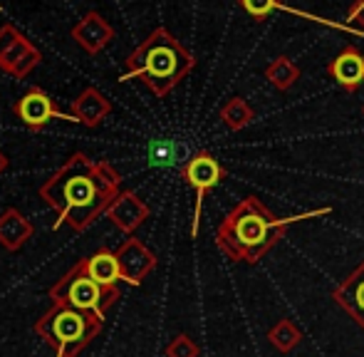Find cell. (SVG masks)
<instances>
[{"mask_svg":"<svg viewBox=\"0 0 364 357\" xmlns=\"http://www.w3.org/2000/svg\"><path fill=\"white\" fill-rule=\"evenodd\" d=\"M114 258H117V266H119V278L124 280V283L134 285V288H139L146 275L156 268V256H154V251L141 238H134V236H129L117 248Z\"/></svg>","mask_w":364,"mask_h":357,"instance_id":"8","label":"cell"},{"mask_svg":"<svg viewBox=\"0 0 364 357\" xmlns=\"http://www.w3.org/2000/svg\"><path fill=\"white\" fill-rule=\"evenodd\" d=\"M265 80H268L275 90L285 92V90H290L297 80H300V68H297L290 58L280 55V58H275L273 63L265 68Z\"/></svg>","mask_w":364,"mask_h":357,"instance_id":"18","label":"cell"},{"mask_svg":"<svg viewBox=\"0 0 364 357\" xmlns=\"http://www.w3.org/2000/svg\"><path fill=\"white\" fill-rule=\"evenodd\" d=\"M268 343L273 345L278 353H290V350H295L297 345L302 343V330L297 328L292 320L280 318L278 323L268 330Z\"/></svg>","mask_w":364,"mask_h":357,"instance_id":"19","label":"cell"},{"mask_svg":"<svg viewBox=\"0 0 364 357\" xmlns=\"http://www.w3.org/2000/svg\"><path fill=\"white\" fill-rule=\"evenodd\" d=\"M80 266L95 283L105 285V288H117V283L122 280L114 251H109V248H100L90 258H80Z\"/></svg>","mask_w":364,"mask_h":357,"instance_id":"16","label":"cell"},{"mask_svg":"<svg viewBox=\"0 0 364 357\" xmlns=\"http://www.w3.org/2000/svg\"><path fill=\"white\" fill-rule=\"evenodd\" d=\"M8 166H10V159H8V154H3V151H0V176H3L5 171H8Z\"/></svg>","mask_w":364,"mask_h":357,"instance_id":"24","label":"cell"},{"mask_svg":"<svg viewBox=\"0 0 364 357\" xmlns=\"http://www.w3.org/2000/svg\"><path fill=\"white\" fill-rule=\"evenodd\" d=\"M48 295H50V300H53V305H68V308L82 310V313H92L102 320H105L107 310L122 298L119 288H105V285L95 283V280L82 270L80 261L50 285Z\"/></svg>","mask_w":364,"mask_h":357,"instance_id":"5","label":"cell"},{"mask_svg":"<svg viewBox=\"0 0 364 357\" xmlns=\"http://www.w3.org/2000/svg\"><path fill=\"white\" fill-rule=\"evenodd\" d=\"M70 35H73L77 48H82L87 55H100L102 50L114 40V28H112L109 20H107L102 13L90 10V13H85L73 25Z\"/></svg>","mask_w":364,"mask_h":357,"instance_id":"10","label":"cell"},{"mask_svg":"<svg viewBox=\"0 0 364 357\" xmlns=\"http://www.w3.org/2000/svg\"><path fill=\"white\" fill-rule=\"evenodd\" d=\"M193 68H196L193 53H188L181 40L173 38L166 28H156L127 55L119 82L141 80L156 97H166L186 80Z\"/></svg>","mask_w":364,"mask_h":357,"instance_id":"3","label":"cell"},{"mask_svg":"<svg viewBox=\"0 0 364 357\" xmlns=\"http://www.w3.org/2000/svg\"><path fill=\"white\" fill-rule=\"evenodd\" d=\"M40 63H43V53L23 35V38L0 58V70L13 75L15 80H23V78H28Z\"/></svg>","mask_w":364,"mask_h":357,"instance_id":"14","label":"cell"},{"mask_svg":"<svg viewBox=\"0 0 364 357\" xmlns=\"http://www.w3.org/2000/svg\"><path fill=\"white\" fill-rule=\"evenodd\" d=\"M119 191L122 176L109 161H95L85 151H75L45 178L38 196L58 213L55 231L68 223L73 231L82 233L105 216Z\"/></svg>","mask_w":364,"mask_h":357,"instance_id":"1","label":"cell"},{"mask_svg":"<svg viewBox=\"0 0 364 357\" xmlns=\"http://www.w3.org/2000/svg\"><path fill=\"white\" fill-rule=\"evenodd\" d=\"M362 114H364V107H362Z\"/></svg>","mask_w":364,"mask_h":357,"instance_id":"25","label":"cell"},{"mask_svg":"<svg viewBox=\"0 0 364 357\" xmlns=\"http://www.w3.org/2000/svg\"><path fill=\"white\" fill-rule=\"evenodd\" d=\"M332 300L364 330V261L340 280V285L332 290Z\"/></svg>","mask_w":364,"mask_h":357,"instance_id":"12","label":"cell"},{"mask_svg":"<svg viewBox=\"0 0 364 357\" xmlns=\"http://www.w3.org/2000/svg\"><path fill=\"white\" fill-rule=\"evenodd\" d=\"M105 216L109 218V221L114 223L122 233L132 236V233H134L136 228H139L141 223L151 216V208L146 206V201L136 191H132V188H122V191L114 196V201L109 203V208H107Z\"/></svg>","mask_w":364,"mask_h":357,"instance_id":"9","label":"cell"},{"mask_svg":"<svg viewBox=\"0 0 364 357\" xmlns=\"http://www.w3.org/2000/svg\"><path fill=\"white\" fill-rule=\"evenodd\" d=\"M238 3L253 20H265L270 13H275V10H290L288 5H283L280 0H238Z\"/></svg>","mask_w":364,"mask_h":357,"instance_id":"20","label":"cell"},{"mask_svg":"<svg viewBox=\"0 0 364 357\" xmlns=\"http://www.w3.org/2000/svg\"><path fill=\"white\" fill-rule=\"evenodd\" d=\"M332 208H317L300 216H275L258 196H245L225 213L216 228V246L228 261L255 266L260 258L285 238L288 226L305 218H317L330 213Z\"/></svg>","mask_w":364,"mask_h":357,"instance_id":"2","label":"cell"},{"mask_svg":"<svg viewBox=\"0 0 364 357\" xmlns=\"http://www.w3.org/2000/svg\"><path fill=\"white\" fill-rule=\"evenodd\" d=\"M164 355H166V357H198V355H201V348H198V345L193 343L186 333H178L176 338L166 345Z\"/></svg>","mask_w":364,"mask_h":357,"instance_id":"21","label":"cell"},{"mask_svg":"<svg viewBox=\"0 0 364 357\" xmlns=\"http://www.w3.org/2000/svg\"><path fill=\"white\" fill-rule=\"evenodd\" d=\"M218 117L230 132H240L255 119V112H253V107L243 100V97H230V100L220 107Z\"/></svg>","mask_w":364,"mask_h":357,"instance_id":"17","label":"cell"},{"mask_svg":"<svg viewBox=\"0 0 364 357\" xmlns=\"http://www.w3.org/2000/svg\"><path fill=\"white\" fill-rule=\"evenodd\" d=\"M347 20L355 25H360V33L364 35V0H355V5L347 13Z\"/></svg>","mask_w":364,"mask_h":357,"instance_id":"23","label":"cell"},{"mask_svg":"<svg viewBox=\"0 0 364 357\" xmlns=\"http://www.w3.org/2000/svg\"><path fill=\"white\" fill-rule=\"evenodd\" d=\"M33 233H35V228H33V223H30V218H25L18 208L10 206L0 213V246H3L5 251H10V253L20 251V248L33 238Z\"/></svg>","mask_w":364,"mask_h":357,"instance_id":"15","label":"cell"},{"mask_svg":"<svg viewBox=\"0 0 364 357\" xmlns=\"http://www.w3.org/2000/svg\"><path fill=\"white\" fill-rule=\"evenodd\" d=\"M181 178L196 191V206H193V223H191V236H198V223H201V206L208 191L218 186L225 178L223 164L211 154V151H196L186 164L181 166Z\"/></svg>","mask_w":364,"mask_h":357,"instance_id":"6","label":"cell"},{"mask_svg":"<svg viewBox=\"0 0 364 357\" xmlns=\"http://www.w3.org/2000/svg\"><path fill=\"white\" fill-rule=\"evenodd\" d=\"M20 38H23V33H20L13 23H3V28H0V58H3V55L8 53V50L13 48Z\"/></svg>","mask_w":364,"mask_h":357,"instance_id":"22","label":"cell"},{"mask_svg":"<svg viewBox=\"0 0 364 357\" xmlns=\"http://www.w3.org/2000/svg\"><path fill=\"white\" fill-rule=\"evenodd\" d=\"M109 114H112V102L97 87H85L73 100V105H70V117L75 119V124L90 127V129L100 127Z\"/></svg>","mask_w":364,"mask_h":357,"instance_id":"11","label":"cell"},{"mask_svg":"<svg viewBox=\"0 0 364 357\" xmlns=\"http://www.w3.org/2000/svg\"><path fill=\"white\" fill-rule=\"evenodd\" d=\"M327 73H330V78L335 80V82L340 85L345 92H350V95L352 92H357L364 82V55H362V50L355 48V45H347V48L340 50V55L330 63Z\"/></svg>","mask_w":364,"mask_h":357,"instance_id":"13","label":"cell"},{"mask_svg":"<svg viewBox=\"0 0 364 357\" xmlns=\"http://www.w3.org/2000/svg\"><path fill=\"white\" fill-rule=\"evenodd\" d=\"M13 114L18 117V119L23 122L25 127H28V132H33V134L43 132L45 127H48L50 119L75 122L70 114H65L63 110H58V105H55V100L48 95V92L35 87V85L28 92H25L20 100H15Z\"/></svg>","mask_w":364,"mask_h":357,"instance_id":"7","label":"cell"},{"mask_svg":"<svg viewBox=\"0 0 364 357\" xmlns=\"http://www.w3.org/2000/svg\"><path fill=\"white\" fill-rule=\"evenodd\" d=\"M102 325L105 320L92 313H82L68 305H53L43 318L35 320L33 330L45 345L53 348L55 357H77L102 333Z\"/></svg>","mask_w":364,"mask_h":357,"instance_id":"4","label":"cell"}]
</instances>
